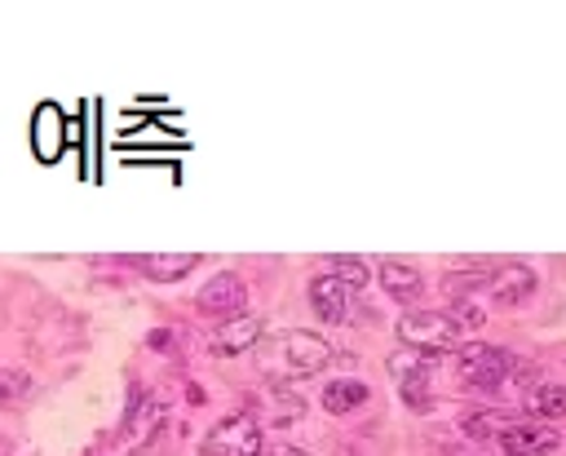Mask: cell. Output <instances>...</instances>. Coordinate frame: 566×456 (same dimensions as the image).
<instances>
[{
	"mask_svg": "<svg viewBox=\"0 0 566 456\" xmlns=\"http://www.w3.org/2000/svg\"><path fill=\"white\" fill-rule=\"evenodd\" d=\"M256 363L270 381H296V376H314L332 363V345L318 336V332H305V328H287V332H274L270 341L256 345Z\"/></svg>",
	"mask_w": 566,
	"mask_h": 456,
	"instance_id": "6da1fadb",
	"label": "cell"
},
{
	"mask_svg": "<svg viewBox=\"0 0 566 456\" xmlns=\"http://www.w3.org/2000/svg\"><path fill=\"white\" fill-rule=\"evenodd\" d=\"M398 341L407 350H424V354H447L460 345V328L447 310H411L398 319Z\"/></svg>",
	"mask_w": 566,
	"mask_h": 456,
	"instance_id": "7a4b0ae2",
	"label": "cell"
},
{
	"mask_svg": "<svg viewBox=\"0 0 566 456\" xmlns=\"http://www.w3.org/2000/svg\"><path fill=\"white\" fill-rule=\"evenodd\" d=\"M513 372V354L486 341H469L460 345V381L469 390H500Z\"/></svg>",
	"mask_w": 566,
	"mask_h": 456,
	"instance_id": "3957f363",
	"label": "cell"
},
{
	"mask_svg": "<svg viewBox=\"0 0 566 456\" xmlns=\"http://www.w3.org/2000/svg\"><path fill=\"white\" fill-rule=\"evenodd\" d=\"M199 456H261V425L248 412H234L208 429Z\"/></svg>",
	"mask_w": 566,
	"mask_h": 456,
	"instance_id": "277c9868",
	"label": "cell"
},
{
	"mask_svg": "<svg viewBox=\"0 0 566 456\" xmlns=\"http://www.w3.org/2000/svg\"><path fill=\"white\" fill-rule=\"evenodd\" d=\"M199 310L203 314H217L221 323L226 319H234V314H243V305H248V288H243V279L239 274H230V270H221L217 279H208L203 288H199Z\"/></svg>",
	"mask_w": 566,
	"mask_h": 456,
	"instance_id": "5b68a950",
	"label": "cell"
},
{
	"mask_svg": "<svg viewBox=\"0 0 566 456\" xmlns=\"http://www.w3.org/2000/svg\"><path fill=\"white\" fill-rule=\"evenodd\" d=\"M354 301H358V292H349L332 270L310 279V305H314V314H318L323 323H345V319H354Z\"/></svg>",
	"mask_w": 566,
	"mask_h": 456,
	"instance_id": "8992f818",
	"label": "cell"
},
{
	"mask_svg": "<svg viewBox=\"0 0 566 456\" xmlns=\"http://www.w3.org/2000/svg\"><path fill=\"white\" fill-rule=\"evenodd\" d=\"M535 270L526 266V261H504V266H495L491 270V279H486V297L495 301V305H522L531 292H535Z\"/></svg>",
	"mask_w": 566,
	"mask_h": 456,
	"instance_id": "52a82bcc",
	"label": "cell"
},
{
	"mask_svg": "<svg viewBox=\"0 0 566 456\" xmlns=\"http://www.w3.org/2000/svg\"><path fill=\"white\" fill-rule=\"evenodd\" d=\"M495 443H500L504 456H544V452H553L562 438H557V429H548V425H539V421H513Z\"/></svg>",
	"mask_w": 566,
	"mask_h": 456,
	"instance_id": "ba28073f",
	"label": "cell"
},
{
	"mask_svg": "<svg viewBox=\"0 0 566 456\" xmlns=\"http://www.w3.org/2000/svg\"><path fill=\"white\" fill-rule=\"evenodd\" d=\"M380 288H385L394 301H416V297L424 292V274H420L411 261H402V257H385V261H380Z\"/></svg>",
	"mask_w": 566,
	"mask_h": 456,
	"instance_id": "9c48e42d",
	"label": "cell"
},
{
	"mask_svg": "<svg viewBox=\"0 0 566 456\" xmlns=\"http://www.w3.org/2000/svg\"><path fill=\"white\" fill-rule=\"evenodd\" d=\"M261 336V319L256 314H234L226 319L217 332H212V354H239V350H252Z\"/></svg>",
	"mask_w": 566,
	"mask_h": 456,
	"instance_id": "30bf717a",
	"label": "cell"
},
{
	"mask_svg": "<svg viewBox=\"0 0 566 456\" xmlns=\"http://www.w3.org/2000/svg\"><path fill=\"white\" fill-rule=\"evenodd\" d=\"M133 266H137L146 279H155V283H172V279L190 274V270L199 266V257H195V252H150V257H133Z\"/></svg>",
	"mask_w": 566,
	"mask_h": 456,
	"instance_id": "8fae6325",
	"label": "cell"
},
{
	"mask_svg": "<svg viewBox=\"0 0 566 456\" xmlns=\"http://www.w3.org/2000/svg\"><path fill=\"white\" fill-rule=\"evenodd\" d=\"M367 403V385L363 381H332V385H323V407L332 412V416H345V412H354V407H363Z\"/></svg>",
	"mask_w": 566,
	"mask_h": 456,
	"instance_id": "7c38bea8",
	"label": "cell"
},
{
	"mask_svg": "<svg viewBox=\"0 0 566 456\" xmlns=\"http://www.w3.org/2000/svg\"><path fill=\"white\" fill-rule=\"evenodd\" d=\"M531 412L544 421H562L566 416V381H544L531 390Z\"/></svg>",
	"mask_w": 566,
	"mask_h": 456,
	"instance_id": "4fadbf2b",
	"label": "cell"
},
{
	"mask_svg": "<svg viewBox=\"0 0 566 456\" xmlns=\"http://www.w3.org/2000/svg\"><path fill=\"white\" fill-rule=\"evenodd\" d=\"M442 354H424V350H402V354H394L389 359V372L398 376V381H429V372H433V363H438Z\"/></svg>",
	"mask_w": 566,
	"mask_h": 456,
	"instance_id": "5bb4252c",
	"label": "cell"
},
{
	"mask_svg": "<svg viewBox=\"0 0 566 456\" xmlns=\"http://www.w3.org/2000/svg\"><path fill=\"white\" fill-rule=\"evenodd\" d=\"M509 425H513L509 412H469V416L460 421V429H464L469 438H500Z\"/></svg>",
	"mask_w": 566,
	"mask_h": 456,
	"instance_id": "9a60e30c",
	"label": "cell"
},
{
	"mask_svg": "<svg viewBox=\"0 0 566 456\" xmlns=\"http://www.w3.org/2000/svg\"><path fill=\"white\" fill-rule=\"evenodd\" d=\"M57 124H62V115H57V106H44V111L35 115V151H40L44 159H53V155H57V142H62V133H57Z\"/></svg>",
	"mask_w": 566,
	"mask_h": 456,
	"instance_id": "2e32d148",
	"label": "cell"
},
{
	"mask_svg": "<svg viewBox=\"0 0 566 456\" xmlns=\"http://www.w3.org/2000/svg\"><path fill=\"white\" fill-rule=\"evenodd\" d=\"M27 398H31V376H27L22 367L0 372V412H4V407H22Z\"/></svg>",
	"mask_w": 566,
	"mask_h": 456,
	"instance_id": "e0dca14e",
	"label": "cell"
},
{
	"mask_svg": "<svg viewBox=\"0 0 566 456\" xmlns=\"http://www.w3.org/2000/svg\"><path fill=\"white\" fill-rule=\"evenodd\" d=\"M332 274H336L349 292H363V288H367V261H363V257H332Z\"/></svg>",
	"mask_w": 566,
	"mask_h": 456,
	"instance_id": "ac0fdd59",
	"label": "cell"
},
{
	"mask_svg": "<svg viewBox=\"0 0 566 456\" xmlns=\"http://www.w3.org/2000/svg\"><path fill=\"white\" fill-rule=\"evenodd\" d=\"M270 407H274V425H292L305 412V403L296 394H287L283 385H270Z\"/></svg>",
	"mask_w": 566,
	"mask_h": 456,
	"instance_id": "d6986e66",
	"label": "cell"
},
{
	"mask_svg": "<svg viewBox=\"0 0 566 456\" xmlns=\"http://www.w3.org/2000/svg\"><path fill=\"white\" fill-rule=\"evenodd\" d=\"M270 456H305L301 447H287V443H279V447H270Z\"/></svg>",
	"mask_w": 566,
	"mask_h": 456,
	"instance_id": "ffe728a7",
	"label": "cell"
}]
</instances>
